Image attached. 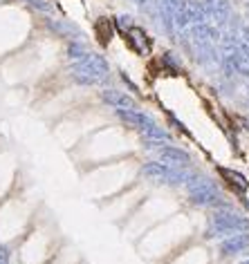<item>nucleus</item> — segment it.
Returning <instances> with one entry per match:
<instances>
[{
    "instance_id": "1",
    "label": "nucleus",
    "mask_w": 249,
    "mask_h": 264,
    "mask_svg": "<svg viewBox=\"0 0 249 264\" xmlns=\"http://www.w3.org/2000/svg\"><path fill=\"white\" fill-rule=\"evenodd\" d=\"M249 231V215L242 210H236L231 204L213 208L209 215V231L207 237H229L236 233H247Z\"/></svg>"
},
{
    "instance_id": "2",
    "label": "nucleus",
    "mask_w": 249,
    "mask_h": 264,
    "mask_svg": "<svg viewBox=\"0 0 249 264\" xmlns=\"http://www.w3.org/2000/svg\"><path fill=\"white\" fill-rule=\"evenodd\" d=\"M76 74H79L85 83H90V81H99V79H103V76L108 74V65H106V61H103L101 56H85V59L76 65Z\"/></svg>"
},
{
    "instance_id": "3",
    "label": "nucleus",
    "mask_w": 249,
    "mask_h": 264,
    "mask_svg": "<svg viewBox=\"0 0 249 264\" xmlns=\"http://www.w3.org/2000/svg\"><path fill=\"white\" fill-rule=\"evenodd\" d=\"M247 251H249V231L222 237L218 244L220 257H236V255H240V253H247Z\"/></svg>"
},
{
    "instance_id": "4",
    "label": "nucleus",
    "mask_w": 249,
    "mask_h": 264,
    "mask_svg": "<svg viewBox=\"0 0 249 264\" xmlns=\"http://www.w3.org/2000/svg\"><path fill=\"white\" fill-rule=\"evenodd\" d=\"M157 157H160L162 164L171 166V168H182V170H186V168L191 166V155L186 150H182V148H175V146H162L157 148Z\"/></svg>"
},
{
    "instance_id": "5",
    "label": "nucleus",
    "mask_w": 249,
    "mask_h": 264,
    "mask_svg": "<svg viewBox=\"0 0 249 264\" xmlns=\"http://www.w3.org/2000/svg\"><path fill=\"white\" fill-rule=\"evenodd\" d=\"M218 175L220 179L227 184V188L236 195H245L249 190V177L242 175L240 170H233V168H224V166H218Z\"/></svg>"
},
{
    "instance_id": "6",
    "label": "nucleus",
    "mask_w": 249,
    "mask_h": 264,
    "mask_svg": "<svg viewBox=\"0 0 249 264\" xmlns=\"http://www.w3.org/2000/svg\"><path fill=\"white\" fill-rule=\"evenodd\" d=\"M123 38H126L128 47H131L135 54H140V56H148V54H151L153 41H151V36L142 30V27H133L128 34H123Z\"/></svg>"
},
{
    "instance_id": "7",
    "label": "nucleus",
    "mask_w": 249,
    "mask_h": 264,
    "mask_svg": "<svg viewBox=\"0 0 249 264\" xmlns=\"http://www.w3.org/2000/svg\"><path fill=\"white\" fill-rule=\"evenodd\" d=\"M101 99L106 101L110 108H117V110H137L140 108L137 101L133 97H128L126 92H121V90H106V92L101 94Z\"/></svg>"
},
{
    "instance_id": "8",
    "label": "nucleus",
    "mask_w": 249,
    "mask_h": 264,
    "mask_svg": "<svg viewBox=\"0 0 249 264\" xmlns=\"http://www.w3.org/2000/svg\"><path fill=\"white\" fill-rule=\"evenodd\" d=\"M114 32H117L114 30V21H110V18H99V21L94 23V34H97V41L101 43V45H110Z\"/></svg>"
},
{
    "instance_id": "9",
    "label": "nucleus",
    "mask_w": 249,
    "mask_h": 264,
    "mask_svg": "<svg viewBox=\"0 0 249 264\" xmlns=\"http://www.w3.org/2000/svg\"><path fill=\"white\" fill-rule=\"evenodd\" d=\"M135 27V23H133V18L131 16H119V18H114V30L117 32H121V34H128Z\"/></svg>"
},
{
    "instance_id": "10",
    "label": "nucleus",
    "mask_w": 249,
    "mask_h": 264,
    "mask_svg": "<svg viewBox=\"0 0 249 264\" xmlns=\"http://www.w3.org/2000/svg\"><path fill=\"white\" fill-rule=\"evenodd\" d=\"M240 264H249V257H247V260H242V262H240Z\"/></svg>"
}]
</instances>
